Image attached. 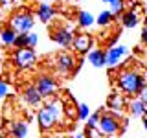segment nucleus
Here are the masks:
<instances>
[{"label": "nucleus", "instance_id": "obj_1", "mask_svg": "<svg viewBox=\"0 0 147 138\" xmlns=\"http://www.w3.org/2000/svg\"><path fill=\"white\" fill-rule=\"evenodd\" d=\"M118 87L119 90H123L125 94H131V96H138L140 90L145 87V81H144V76L140 72L132 70V68H125L118 74Z\"/></svg>", "mask_w": 147, "mask_h": 138}, {"label": "nucleus", "instance_id": "obj_2", "mask_svg": "<svg viewBox=\"0 0 147 138\" xmlns=\"http://www.w3.org/2000/svg\"><path fill=\"white\" fill-rule=\"evenodd\" d=\"M33 24H35L33 15L28 13V11H18L11 17V20H9V28L15 30L17 33H30Z\"/></svg>", "mask_w": 147, "mask_h": 138}, {"label": "nucleus", "instance_id": "obj_3", "mask_svg": "<svg viewBox=\"0 0 147 138\" xmlns=\"http://www.w3.org/2000/svg\"><path fill=\"white\" fill-rule=\"evenodd\" d=\"M98 131L105 136H114L119 133V120L114 112H105L101 114L99 123H98Z\"/></svg>", "mask_w": 147, "mask_h": 138}, {"label": "nucleus", "instance_id": "obj_4", "mask_svg": "<svg viewBox=\"0 0 147 138\" xmlns=\"http://www.w3.org/2000/svg\"><path fill=\"white\" fill-rule=\"evenodd\" d=\"M13 61L20 70H26V68H31L37 61V55L33 48H18L13 53Z\"/></svg>", "mask_w": 147, "mask_h": 138}, {"label": "nucleus", "instance_id": "obj_5", "mask_svg": "<svg viewBox=\"0 0 147 138\" xmlns=\"http://www.w3.org/2000/svg\"><path fill=\"white\" fill-rule=\"evenodd\" d=\"M35 89L39 90V94L42 98H52L55 92H57V83L50 76H39L35 81Z\"/></svg>", "mask_w": 147, "mask_h": 138}, {"label": "nucleus", "instance_id": "obj_6", "mask_svg": "<svg viewBox=\"0 0 147 138\" xmlns=\"http://www.w3.org/2000/svg\"><path fill=\"white\" fill-rule=\"evenodd\" d=\"M37 122H39V127L42 129V131H50V129H53L57 125V118L53 116V112L46 107V105L42 109H39V112H37Z\"/></svg>", "mask_w": 147, "mask_h": 138}, {"label": "nucleus", "instance_id": "obj_7", "mask_svg": "<svg viewBox=\"0 0 147 138\" xmlns=\"http://www.w3.org/2000/svg\"><path fill=\"white\" fill-rule=\"evenodd\" d=\"M52 39L57 43L59 46H70L74 44V28L68 26V28H57V30L52 31Z\"/></svg>", "mask_w": 147, "mask_h": 138}, {"label": "nucleus", "instance_id": "obj_8", "mask_svg": "<svg viewBox=\"0 0 147 138\" xmlns=\"http://www.w3.org/2000/svg\"><path fill=\"white\" fill-rule=\"evenodd\" d=\"M74 64H76V61L70 53H61L55 57V68L59 74H70L74 70Z\"/></svg>", "mask_w": 147, "mask_h": 138}, {"label": "nucleus", "instance_id": "obj_9", "mask_svg": "<svg viewBox=\"0 0 147 138\" xmlns=\"http://www.w3.org/2000/svg\"><path fill=\"white\" fill-rule=\"evenodd\" d=\"M92 46V37L86 35V33H79L76 35V39H74V50H76L77 53H86L90 50Z\"/></svg>", "mask_w": 147, "mask_h": 138}, {"label": "nucleus", "instance_id": "obj_10", "mask_svg": "<svg viewBox=\"0 0 147 138\" xmlns=\"http://www.w3.org/2000/svg\"><path fill=\"white\" fill-rule=\"evenodd\" d=\"M125 53H127L125 46H112V48H109L107 50V64H110V66L118 64L123 59V55H125Z\"/></svg>", "mask_w": 147, "mask_h": 138}, {"label": "nucleus", "instance_id": "obj_11", "mask_svg": "<svg viewBox=\"0 0 147 138\" xmlns=\"http://www.w3.org/2000/svg\"><path fill=\"white\" fill-rule=\"evenodd\" d=\"M9 135L11 138H26L28 135V123L24 120H15L9 123Z\"/></svg>", "mask_w": 147, "mask_h": 138}, {"label": "nucleus", "instance_id": "obj_12", "mask_svg": "<svg viewBox=\"0 0 147 138\" xmlns=\"http://www.w3.org/2000/svg\"><path fill=\"white\" fill-rule=\"evenodd\" d=\"M22 98H24V101L30 107H37V105L40 103V99H42V96L39 94V90L35 89V87H26L24 92H22Z\"/></svg>", "mask_w": 147, "mask_h": 138}, {"label": "nucleus", "instance_id": "obj_13", "mask_svg": "<svg viewBox=\"0 0 147 138\" xmlns=\"http://www.w3.org/2000/svg\"><path fill=\"white\" fill-rule=\"evenodd\" d=\"M107 105H109V109H112V112L116 114V116H119V114H121V110H123V107H125V99H123L121 94L114 92V94L109 96Z\"/></svg>", "mask_w": 147, "mask_h": 138}, {"label": "nucleus", "instance_id": "obj_14", "mask_svg": "<svg viewBox=\"0 0 147 138\" xmlns=\"http://www.w3.org/2000/svg\"><path fill=\"white\" fill-rule=\"evenodd\" d=\"M46 107L53 112V116L57 118V122H63L64 120V103L59 98H52L48 103H46Z\"/></svg>", "mask_w": 147, "mask_h": 138}, {"label": "nucleus", "instance_id": "obj_15", "mask_svg": "<svg viewBox=\"0 0 147 138\" xmlns=\"http://www.w3.org/2000/svg\"><path fill=\"white\" fill-rule=\"evenodd\" d=\"M88 61H90V64H94L98 68L103 66V64H107V52H103V50H90Z\"/></svg>", "mask_w": 147, "mask_h": 138}, {"label": "nucleus", "instance_id": "obj_16", "mask_svg": "<svg viewBox=\"0 0 147 138\" xmlns=\"http://www.w3.org/2000/svg\"><path fill=\"white\" fill-rule=\"evenodd\" d=\"M53 15H55L53 7L48 6V4H40V6L37 7V18L42 20V22H50L53 18Z\"/></svg>", "mask_w": 147, "mask_h": 138}, {"label": "nucleus", "instance_id": "obj_17", "mask_svg": "<svg viewBox=\"0 0 147 138\" xmlns=\"http://www.w3.org/2000/svg\"><path fill=\"white\" fill-rule=\"evenodd\" d=\"M129 110L132 112V116H144L147 112V105L140 98H136V99H132L131 103H129Z\"/></svg>", "mask_w": 147, "mask_h": 138}, {"label": "nucleus", "instance_id": "obj_18", "mask_svg": "<svg viewBox=\"0 0 147 138\" xmlns=\"http://www.w3.org/2000/svg\"><path fill=\"white\" fill-rule=\"evenodd\" d=\"M121 24L125 28H134L138 24V13L132 11V9H129V11H125L121 15Z\"/></svg>", "mask_w": 147, "mask_h": 138}, {"label": "nucleus", "instance_id": "obj_19", "mask_svg": "<svg viewBox=\"0 0 147 138\" xmlns=\"http://www.w3.org/2000/svg\"><path fill=\"white\" fill-rule=\"evenodd\" d=\"M17 35H18V33H17L15 30H11V28H4V30L0 31V39H2V43H4V44H7V46L15 44Z\"/></svg>", "mask_w": 147, "mask_h": 138}, {"label": "nucleus", "instance_id": "obj_20", "mask_svg": "<svg viewBox=\"0 0 147 138\" xmlns=\"http://www.w3.org/2000/svg\"><path fill=\"white\" fill-rule=\"evenodd\" d=\"M77 22H79L81 28H90L96 22V18L92 17L88 11H79V13H77Z\"/></svg>", "mask_w": 147, "mask_h": 138}, {"label": "nucleus", "instance_id": "obj_21", "mask_svg": "<svg viewBox=\"0 0 147 138\" xmlns=\"http://www.w3.org/2000/svg\"><path fill=\"white\" fill-rule=\"evenodd\" d=\"M112 18H114V15L110 11H101L98 15V18H96V22H98L99 26H109L110 22H112Z\"/></svg>", "mask_w": 147, "mask_h": 138}, {"label": "nucleus", "instance_id": "obj_22", "mask_svg": "<svg viewBox=\"0 0 147 138\" xmlns=\"http://www.w3.org/2000/svg\"><path fill=\"white\" fill-rule=\"evenodd\" d=\"M99 118H101V112H94V114H90L88 120H86V129H98Z\"/></svg>", "mask_w": 147, "mask_h": 138}, {"label": "nucleus", "instance_id": "obj_23", "mask_svg": "<svg viewBox=\"0 0 147 138\" xmlns=\"http://www.w3.org/2000/svg\"><path fill=\"white\" fill-rule=\"evenodd\" d=\"M15 48H28V33H18L17 35V39H15Z\"/></svg>", "mask_w": 147, "mask_h": 138}, {"label": "nucleus", "instance_id": "obj_24", "mask_svg": "<svg viewBox=\"0 0 147 138\" xmlns=\"http://www.w3.org/2000/svg\"><path fill=\"white\" fill-rule=\"evenodd\" d=\"M88 116H90V110H88V105L81 103L79 107H77V118H79V120H88Z\"/></svg>", "mask_w": 147, "mask_h": 138}, {"label": "nucleus", "instance_id": "obj_25", "mask_svg": "<svg viewBox=\"0 0 147 138\" xmlns=\"http://www.w3.org/2000/svg\"><path fill=\"white\" fill-rule=\"evenodd\" d=\"M123 11V0H114L112 4H110V13L112 15H118V13Z\"/></svg>", "mask_w": 147, "mask_h": 138}, {"label": "nucleus", "instance_id": "obj_26", "mask_svg": "<svg viewBox=\"0 0 147 138\" xmlns=\"http://www.w3.org/2000/svg\"><path fill=\"white\" fill-rule=\"evenodd\" d=\"M37 43H39V37H37V33L30 31V33H28V48H35Z\"/></svg>", "mask_w": 147, "mask_h": 138}, {"label": "nucleus", "instance_id": "obj_27", "mask_svg": "<svg viewBox=\"0 0 147 138\" xmlns=\"http://www.w3.org/2000/svg\"><path fill=\"white\" fill-rule=\"evenodd\" d=\"M86 138H105V135H101L98 129H86Z\"/></svg>", "mask_w": 147, "mask_h": 138}, {"label": "nucleus", "instance_id": "obj_28", "mask_svg": "<svg viewBox=\"0 0 147 138\" xmlns=\"http://www.w3.org/2000/svg\"><path fill=\"white\" fill-rule=\"evenodd\" d=\"M7 90H9L7 83L4 81V79H0V98H6V96H7Z\"/></svg>", "mask_w": 147, "mask_h": 138}, {"label": "nucleus", "instance_id": "obj_29", "mask_svg": "<svg viewBox=\"0 0 147 138\" xmlns=\"http://www.w3.org/2000/svg\"><path fill=\"white\" fill-rule=\"evenodd\" d=\"M138 98H140V99H142V101H144V103L147 105V85H145L144 89L140 90V94H138Z\"/></svg>", "mask_w": 147, "mask_h": 138}, {"label": "nucleus", "instance_id": "obj_30", "mask_svg": "<svg viewBox=\"0 0 147 138\" xmlns=\"http://www.w3.org/2000/svg\"><path fill=\"white\" fill-rule=\"evenodd\" d=\"M142 41H144V43L147 44V26L144 28V31H142Z\"/></svg>", "mask_w": 147, "mask_h": 138}, {"label": "nucleus", "instance_id": "obj_31", "mask_svg": "<svg viewBox=\"0 0 147 138\" xmlns=\"http://www.w3.org/2000/svg\"><path fill=\"white\" fill-rule=\"evenodd\" d=\"M13 0H0V6H7V4H11Z\"/></svg>", "mask_w": 147, "mask_h": 138}, {"label": "nucleus", "instance_id": "obj_32", "mask_svg": "<svg viewBox=\"0 0 147 138\" xmlns=\"http://www.w3.org/2000/svg\"><path fill=\"white\" fill-rule=\"evenodd\" d=\"M144 129H145V131H147V112L144 114Z\"/></svg>", "mask_w": 147, "mask_h": 138}, {"label": "nucleus", "instance_id": "obj_33", "mask_svg": "<svg viewBox=\"0 0 147 138\" xmlns=\"http://www.w3.org/2000/svg\"><path fill=\"white\" fill-rule=\"evenodd\" d=\"M76 138H86V135H77Z\"/></svg>", "mask_w": 147, "mask_h": 138}, {"label": "nucleus", "instance_id": "obj_34", "mask_svg": "<svg viewBox=\"0 0 147 138\" xmlns=\"http://www.w3.org/2000/svg\"><path fill=\"white\" fill-rule=\"evenodd\" d=\"M103 2H107V4H112V2H114V0H103Z\"/></svg>", "mask_w": 147, "mask_h": 138}, {"label": "nucleus", "instance_id": "obj_35", "mask_svg": "<svg viewBox=\"0 0 147 138\" xmlns=\"http://www.w3.org/2000/svg\"><path fill=\"white\" fill-rule=\"evenodd\" d=\"M52 2H59V0H52Z\"/></svg>", "mask_w": 147, "mask_h": 138}, {"label": "nucleus", "instance_id": "obj_36", "mask_svg": "<svg viewBox=\"0 0 147 138\" xmlns=\"http://www.w3.org/2000/svg\"><path fill=\"white\" fill-rule=\"evenodd\" d=\"M0 138H4V136H2V135H0Z\"/></svg>", "mask_w": 147, "mask_h": 138}]
</instances>
